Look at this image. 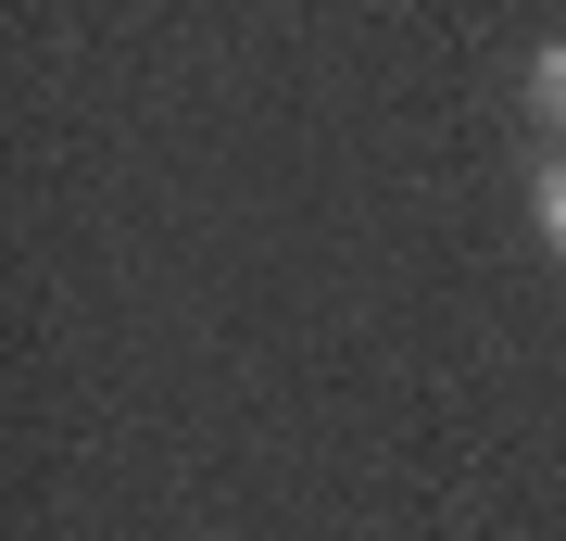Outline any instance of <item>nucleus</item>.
<instances>
[{"label":"nucleus","instance_id":"1","mask_svg":"<svg viewBox=\"0 0 566 541\" xmlns=\"http://www.w3.org/2000/svg\"><path fill=\"white\" fill-rule=\"evenodd\" d=\"M528 215H542V240H554V264H566V152L528 164Z\"/></svg>","mask_w":566,"mask_h":541},{"label":"nucleus","instance_id":"2","mask_svg":"<svg viewBox=\"0 0 566 541\" xmlns=\"http://www.w3.org/2000/svg\"><path fill=\"white\" fill-rule=\"evenodd\" d=\"M528 114H554V126H566V39L528 51Z\"/></svg>","mask_w":566,"mask_h":541}]
</instances>
